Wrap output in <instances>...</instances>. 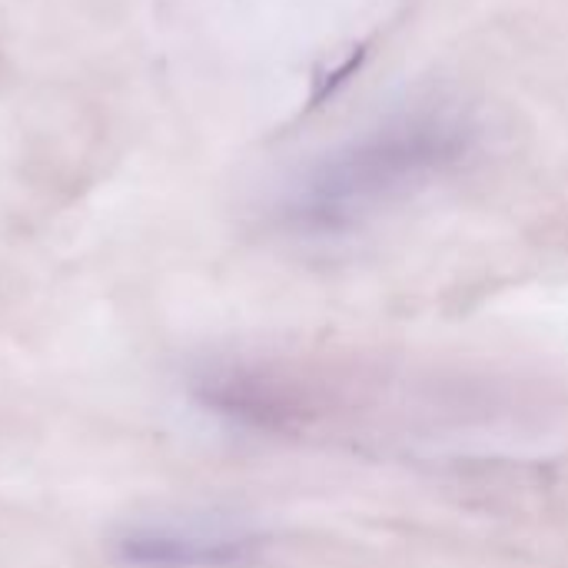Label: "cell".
I'll use <instances>...</instances> for the list:
<instances>
[{
    "mask_svg": "<svg viewBox=\"0 0 568 568\" xmlns=\"http://www.w3.org/2000/svg\"><path fill=\"white\" fill-rule=\"evenodd\" d=\"M473 146L453 113H406L316 160L280 200V223L303 236H336L426 190Z\"/></svg>",
    "mask_w": 568,
    "mask_h": 568,
    "instance_id": "6da1fadb",
    "label": "cell"
},
{
    "mask_svg": "<svg viewBox=\"0 0 568 568\" xmlns=\"http://www.w3.org/2000/svg\"><path fill=\"white\" fill-rule=\"evenodd\" d=\"M263 549V532L220 519H143L113 536V559L126 568H243Z\"/></svg>",
    "mask_w": 568,
    "mask_h": 568,
    "instance_id": "7a4b0ae2",
    "label": "cell"
}]
</instances>
